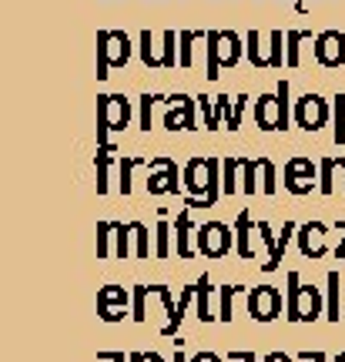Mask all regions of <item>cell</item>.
<instances>
[{
    "instance_id": "10",
    "label": "cell",
    "mask_w": 345,
    "mask_h": 362,
    "mask_svg": "<svg viewBox=\"0 0 345 362\" xmlns=\"http://www.w3.org/2000/svg\"><path fill=\"white\" fill-rule=\"evenodd\" d=\"M329 115H332V107H329V101L319 98V94H302V98L295 101V124L302 131H312V134H315L319 128H325Z\"/></svg>"
},
{
    "instance_id": "32",
    "label": "cell",
    "mask_w": 345,
    "mask_h": 362,
    "mask_svg": "<svg viewBox=\"0 0 345 362\" xmlns=\"http://www.w3.org/2000/svg\"><path fill=\"white\" fill-rule=\"evenodd\" d=\"M158 255H161V259L168 255V225L165 221L158 225Z\"/></svg>"
},
{
    "instance_id": "16",
    "label": "cell",
    "mask_w": 345,
    "mask_h": 362,
    "mask_svg": "<svg viewBox=\"0 0 345 362\" xmlns=\"http://www.w3.org/2000/svg\"><path fill=\"white\" fill-rule=\"evenodd\" d=\"M295 228H298L295 221H285V225H281V232L275 235V248H271V252H269V262H262V269H265V272H275V269H279V265H281V255H285V245L292 242Z\"/></svg>"
},
{
    "instance_id": "1",
    "label": "cell",
    "mask_w": 345,
    "mask_h": 362,
    "mask_svg": "<svg viewBox=\"0 0 345 362\" xmlns=\"http://www.w3.org/2000/svg\"><path fill=\"white\" fill-rule=\"evenodd\" d=\"M218 168H221L218 158H192V161L185 165V188L192 194H201V198H188V208L215 205L218 185H221Z\"/></svg>"
},
{
    "instance_id": "20",
    "label": "cell",
    "mask_w": 345,
    "mask_h": 362,
    "mask_svg": "<svg viewBox=\"0 0 345 362\" xmlns=\"http://www.w3.org/2000/svg\"><path fill=\"white\" fill-rule=\"evenodd\" d=\"M238 165H242V158H225V161H221V168H225L221 192H225V194H235V192H238Z\"/></svg>"
},
{
    "instance_id": "18",
    "label": "cell",
    "mask_w": 345,
    "mask_h": 362,
    "mask_svg": "<svg viewBox=\"0 0 345 362\" xmlns=\"http://www.w3.org/2000/svg\"><path fill=\"white\" fill-rule=\"evenodd\" d=\"M238 168H242V185H238V188H242L245 194H255L258 192V185H255V178H258V158H242V165H238Z\"/></svg>"
},
{
    "instance_id": "30",
    "label": "cell",
    "mask_w": 345,
    "mask_h": 362,
    "mask_svg": "<svg viewBox=\"0 0 345 362\" xmlns=\"http://www.w3.org/2000/svg\"><path fill=\"white\" fill-rule=\"evenodd\" d=\"M281 30H275V34H271V54H269V67H281L285 64V54H281Z\"/></svg>"
},
{
    "instance_id": "21",
    "label": "cell",
    "mask_w": 345,
    "mask_h": 362,
    "mask_svg": "<svg viewBox=\"0 0 345 362\" xmlns=\"http://www.w3.org/2000/svg\"><path fill=\"white\" fill-rule=\"evenodd\" d=\"M319 192L322 194L335 192V158H325L319 165Z\"/></svg>"
},
{
    "instance_id": "3",
    "label": "cell",
    "mask_w": 345,
    "mask_h": 362,
    "mask_svg": "<svg viewBox=\"0 0 345 362\" xmlns=\"http://www.w3.org/2000/svg\"><path fill=\"white\" fill-rule=\"evenodd\" d=\"M255 121L262 131H285L288 128V84L281 81L275 94H262L255 104Z\"/></svg>"
},
{
    "instance_id": "14",
    "label": "cell",
    "mask_w": 345,
    "mask_h": 362,
    "mask_svg": "<svg viewBox=\"0 0 345 362\" xmlns=\"http://www.w3.org/2000/svg\"><path fill=\"white\" fill-rule=\"evenodd\" d=\"M192 124H194L192 98H185V94L171 98V104H168V115H165V128L168 131H192Z\"/></svg>"
},
{
    "instance_id": "33",
    "label": "cell",
    "mask_w": 345,
    "mask_h": 362,
    "mask_svg": "<svg viewBox=\"0 0 345 362\" xmlns=\"http://www.w3.org/2000/svg\"><path fill=\"white\" fill-rule=\"evenodd\" d=\"M335 228H339V232H345V221H335ZM335 259L345 262V235H342V242L335 245Z\"/></svg>"
},
{
    "instance_id": "8",
    "label": "cell",
    "mask_w": 345,
    "mask_h": 362,
    "mask_svg": "<svg viewBox=\"0 0 345 362\" xmlns=\"http://www.w3.org/2000/svg\"><path fill=\"white\" fill-rule=\"evenodd\" d=\"M131 54V44L117 30H101L98 34V78H107L111 64H124Z\"/></svg>"
},
{
    "instance_id": "39",
    "label": "cell",
    "mask_w": 345,
    "mask_h": 362,
    "mask_svg": "<svg viewBox=\"0 0 345 362\" xmlns=\"http://www.w3.org/2000/svg\"><path fill=\"white\" fill-rule=\"evenodd\" d=\"M332 362H345V352H339V356H335V359Z\"/></svg>"
},
{
    "instance_id": "4",
    "label": "cell",
    "mask_w": 345,
    "mask_h": 362,
    "mask_svg": "<svg viewBox=\"0 0 345 362\" xmlns=\"http://www.w3.org/2000/svg\"><path fill=\"white\" fill-rule=\"evenodd\" d=\"M242 40L231 30H211L208 34V78H218L221 64H238Z\"/></svg>"
},
{
    "instance_id": "34",
    "label": "cell",
    "mask_w": 345,
    "mask_h": 362,
    "mask_svg": "<svg viewBox=\"0 0 345 362\" xmlns=\"http://www.w3.org/2000/svg\"><path fill=\"white\" fill-rule=\"evenodd\" d=\"M298 359H302V362H329L322 349H315V352H298Z\"/></svg>"
},
{
    "instance_id": "28",
    "label": "cell",
    "mask_w": 345,
    "mask_h": 362,
    "mask_svg": "<svg viewBox=\"0 0 345 362\" xmlns=\"http://www.w3.org/2000/svg\"><path fill=\"white\" fill-rule=\"evenodd\" d=\"M115 232H117V259H128V235L134 232V221H131V225L115 221Z\"/></svg>"
},
{
    "instance_id": "15",
    "label": "cell",
    "mask_w": 345,
    "mask_h": 362,
    "mask_svg": "<svg viewBox=\"0 0 345 362\" xmlns=\"http://www.w3.org/2000/svg\"><path fill=\"white\" fill-rule=\"evenodd\" d=\"M252 235H255V221H252V215H248V211H242V215H238V221H235V245H238V255H242V259H255Z\"/></svg>"
},
{
    "instance_id": "7",
    "label": "cell",
    "mask_w": 345,
    "mask_h": 362,
    "mask_svg": "<svg viewBox=\"0 0 345 362\" xmlns=\"http://www.w3.org/2000/svg\"><path fill=\"white\" fill-rule=\"evenodd\" d=\"M231 242H235V232L225 221H205L198 228V252L205 259H225L231 252Z\"/></svg>"
},
{
    "instance_id": "27",
    "label": "cell",
    "mask_w": 345,
    "mask_h": 362,
    "mask_svg": "<svg viewBox=\"0 0 345 362\" xmlns=\"http://www.w3.org/2000/svg\"><path fill=\"white\" fill-rule=\"evenodd\" d=\"M258 168H262V192L265 194H275V165H271L269 158H258Z\"/></svg>"
},
{
    "instance_id": "26",
    "label": "cell",
    "mask_w": 345,
    "mask_h": 362,
    "mask_svg": "<svg viewBox=\"0 0 345 362\" xmlns=\"http://www.w3.org/2000/svg\"><path fill=\"white\" fill-rule=\"evenodd\" d=\"M335 144H345V94L335 98Z\"/></svg>"
},
{
    "instance_id": "9",
    "label": "cell",
    "mask_w": 345,
    "mask_h": 362,
    "mask_svg": "<svg viewBox=\"0 0 345 362\" xmlns=\"http://www.w3.org/2000/svg\"><path fill=\"white\" fill-rule=\"evenodd\" d=\"M128 117H131V104L124 101V98H117V94L98 98V124H101L98 138L107 141V131H121L128 124Z\"/></svg>"
},
{
    "instance_id": "2",
    "label": "cell",
    "mask_w": 345,
    "mask_h": 362,
    "mask_svg": "<svg viewBox=\"0 0 345 362\" xmlns=\"http://www.w3.org/2000/svg\"><path fill=\"white\" fill-rule=\"evenodd\" d=\"M325 309L322 288L302 282L298 272H288V292H285V312L292 322H315Z\"/></svg>"
},
{
    "instance_id": "19",
    "label": "cell",
    "mask_w": 345,
    "mask_h": 362,
    "mask_svg": "<svg viewBox=\"0 0 345 362\" xmlns=\"http://www.w3.org/2000/svg\"><path fill=\"white\" fill-rule=\"evenodd\" d=\"M245 101H248V98H245V94H242V98H235V107H231V104H228V98H218V111H225V117H228V128H231V131H235V128H238V124H242ZM218 111H215V115H218Z\"/></svg>"
},
{
    "instance_id": "38",
    "label": "cell",
    "mask_w": 345,
    "mask_h": 362,
    "mask_svg": "<svg viewBox=\"0 0 345 362\" xmlns=\"http://www.w3.org/2000/svg\"><path fill=\"white\" fill-rule=\"evenodd\" d=\"M194 362H218V356H211V352H205V356H194Z\"/></svg>"
},
{
    "instance_id": "24",
    "label": "cell",
    "mask_w": 345,
    "mask_h": 362,
    "mask_svg": "<svg viewBox=\"0 0 345 362\" xmlns=\"http://www.w3.org/2000/svg\"><path fill=\"white\" fill-rule=\"evenodd\" d=\"M188 228H192V225H188V208H185V211L178 215V255L181 259H192V248H188Z\"/></svg>"
},
{
    "instance_id": "13",
    "label": "cell",
    "mask_w": 345,
    "mask_h": 362,
    "mask_svg": "<svg viewBox=\"0 0 345 362\" xmlns=\"http://www.w3.org/2000/svg\"><path fill=\"white\" fill-rule=\"evenodd\" d=\"M148 192L151 194H175L178 192V165H175L171 158H154L151 161Z\"/></svg>"
},
{
    "instance_id": "37",
    "label": "cell",
    "mask_w": 345,
    "mask_h": 362,
    "mask_svg": "<svg viewBox=\"0 0 345 362\" xmlns=\"http://www.w3.org/2000/svg\"><path fill=\"white\" fill-rule=\"evenodd\" d=\"M231 359L235 362H255V352H235Z\"/></svg>"
},
{
    "instance_id": "36",
    "label": "cell",
    "mask_w": 345,
    "mask_h": 362,
    "mask_svg": "<svg viewBox=\"0 0 345 362\" xmlns=\"http://www.w3.org/2000/svg\"><path fill=\"white\" fill-rule=\"evenodd\" d=\"M335 175L342 178V192H345V158H335Z\"/></svg>"
},
{
    "instance_id": "23",
    "label": "cell",
    "mask_w": 345,
    "mask_h": 362,
    "mask_svg": "<svg viewBox=\"0 0 345 362\" xmlns=\"http://www.w3.org/2000/svg\"><path fill=\"white\" fill-rule=\"evenodd\" d=\"M194 296H198V319H201V322H211L215 315L208 312V275H205V279H198V285H194Z\"/></svg>"
},
{
    "instance_id": "35",
    "label": "cell",
    "mask_w": 345,
    "mask_h": 362,
    "mask_svg": "<svg viewBox=\"0 0 345 362\" xmlns=\"http://www.w3.org/2000/svg\"><path fill=\"white\" fill-rule=\"evenodd\" d=\"M262 362H295V356H288V352H269Z\"/></svg>"
},
{
    "instance_id": "6",
    "label": "cell",
    "mask_w": 345,
    "mask_h": 362,
    "mask_svg": "<svg viewBox=\"0 0 345 362\" xmlns=\"http://www.w3.org/2000/svg\"><path fill=\"white\" fill-rule=\"evenodd\" d=\"M281 309H285V296H281L275 285L248 288V315H252L255 322H271V319H279Z\"/></svg>"
},
{
    "instance_id": "5",
    "label": "cell",
    "mask_w": 345,
    "mask_h": 362,
    "mask_svg": "<svg viewBox=\"0 0 345 362\" xmlns=\"http://www.w3.org/2000/svg\"><path fill=\"white\" fill-rule=\"evenodd\" d=\"M285 188L292 194H312L319 188V165L305 155H295L285 161Z\"/></svg>"
},
{
    "instance_id": "25",
    "label": "cell",
    "mask_w": 345,
    "mask_h": 362,
    "mask_svg": "<svg viewBox=\"0 0 345 362\" xmlns=\"http://www.w3.org/2000/svg\"><path fill=\"white\" fill-rule=\"evenodd\" d=\"M308 37H312L308 30H292V34H288V54H285L288 67H298V44H302V40H308Z\"/></svg>"
},
{
    "instance_id": "29",
    "label": "cell",
    "mask_w": 345,
    "mask_h": 362,
    "mask_svg": "<svg viewBox=\"0 0 345 362\" xmlns=\"http://www.w3.org/2000/svg\"><path fill=\"white\" fill-rule=\"evenodd\" d=\"M238 288H242V285H225V288H221V315H218V319H225V322L231 319V302L238 296Z\"/></svg>"
},
{
    "instance_id": "40",
    "label": "cell",
    "mask_w": 345,
    "mask_h": 362,
    "mask_svg": "<svg viewBox=\"0 0 345 362\" xmlns=\"http://www.w3.org/2000/svg\"><path fill=\"white\" fill-rule=\"evenodd\" d=\"M175 362H185V359H181V352H178V356H175Z\"/></svg>"
},
{
    "instance_id": "31",
    "label": "cell",
    "mask_w": 345,
    "mask_h": 362,
    "mask_svg": "<svg viewBox=\"0 0 345 362\" xmlns=\"http://www.w3.org/2000/svg\"><path fill=\"white\" fill-rule=\"evenodd\" d=\"M134 165H141V158H124L121 161V192L124 194H131V168Z\"/></svg>"
},
{
    "instance_id": "12",
    "label": "cell",
    "mask_w": 345,
    "mask_h": 362,
    "mask_svg": "<svg viewBox=\"0 0 345 362\" xmlns=\"http://www.w3.org/2000/svg\"><path fill=\"white\" fill-rule=\"evenodd\" d=\"M315 61L322 67H342L345 64V34L322 30L319 37H315Z\"/></svg>"
},
{
    "instance_id": "22",
    "label": "cell",
    "mask_w": 345,
    "mask_h": 362,
    "mask_svg": "<svg viewBox=\"0 0 345 362\" xmlns=\"http://www.w3.org/2000/svg\"><path fill=\"white\" fill-rule=\"evenodd\" d=\"M325 309H329V319L339 322V272H329V298H325Z\"/></svg>"
},
{
    "instance_id": "17",
    "label": "cell",
    "mask_w": 345,
    "mask_h": 362,
    "mask_svg": "<svg viewBox=\"0 0 345 362\" xmlns=\"http://www.w3.org/2000/svg\"><path fill=\"white\" fill-rule=\"evenodd\" d=\"M124 302H128V298H124V292H121L117 285H107V288H104L101 296H98V305H101V315H104V319H107V322H115V319H121V315H117V312L111 309V305H121V309H124Z\"/></svg>"
},
{
    "instance_id": "11",
    "label": "cell",
    "mask_w": 345,
    "mask_h": 362,
    "mask_svg": "<svg viewBox=\"0 0 345 362\" xmlns=\"http://www.w3.org/2000/svg\"><path fill=\"white\" fill-rule=\"evenodd\" d=\"M295 238H298V248H302L305 259H322L329 252V242H325L329 238V225L325 221H305V225H298Z\"/></svg>"
}]
</instances>
